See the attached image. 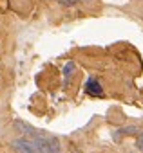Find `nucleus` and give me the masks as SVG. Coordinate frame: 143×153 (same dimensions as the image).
<instances>
[{
	"instance_id": "f257e3e1",
	"label": "nucleus",
	"mask_w": 143,
	"mask_h": 153,
	"mask_svg": "<svg viewBox=\"0 0 143 153\" xmlns=\"http://www.w3.org/2000/svg\"><path fill=\"white\" fill-rule=\"evenodd\" d=\"M11 148H13L15 153H45L33 139H27V137L15 139L11 142Z\"/></svg>"
},
{
	"instance_id": "f03ea898",
	"label": "nucleus",
	"mask_w": 143,
	"mask_h": 153,
	"mask_svg": "<svg viewBox=\"0 0 143 153\" xmlns=\"http://www.w3.org/2000/svg\"><path fill=\"white\" fill-rule=\"evenodd\" d=\"M85 94L87 96H93V97H102L103 96V88L100 85V81L96 78H89L87 83H85Z\"/></svg>"
},
{
	"instance_id": "7ed1b4c3",
	"label": "nucleus",
	"mask_w": 143,
	"mask_h": 153,
	"mask_svg": "<svg viewBox=\"0 0 143 153\" xmlns=\"http://www.w3.org/2000/svg\"><path fill=\"white\" fill-rule=\"evenodd\" d=\"M13 126H15V130L18 131V133H22L24 137H27V139H33L36 133H38V130H35L33 126H29L27 123H24V121H15L13 123Z\"/></svg>"
},
{
	"instance_id": "20e7f679",
	"label": "nucleus",
	"mask_w": 143,
	"mask_h": 153,
	"mask_svg": "<svg viewBox=\"0 0 143 153\" xmlns=\"http://www.w3.org/2000/svg\"><path fill=\"white\" fill-rule=\"evenodd\" d=\"M75 63L73 61H67L65 63V67H63V78H65V85L69 83V79H71V76H73V72H75Z\"/></svg>"
},
{
	"instance_id": "39448f33",
	"label": "nucleus",
	"mask_w": 143,
	"mask_h": 153,
	"mask_svg": "<svg viewBox=\"0 0 143 153\" xmlns=\"http://www.w3.org/2000/svg\"><path fill=\"white\" fill-rule=\"evenodd\" d=\"M78 2H80V0H58V4L63 6V7H73V6H76Z\"/></svg>"
},
{
	"instance_id": "423d86ee",
	"label": "nucleus",
	"mask_w": 143,
	"mask_h": 153,
	"mask_svg": "<svg viewBox=\"0 0 143 153\" xmlns=\"http://www.w3.org/2000/svg\"><path fill=\"white\" fill-rule=\"evenodd\" d=\"M136 131H138V128H134V126H129V128L120 130V133H125V135H130V133H136Z\"/></svg>"
},
{
	"instance_id": "0eeeda50",
	"label": "nucleus",
	"mask_w": 143,
	"mask_h": 153,
	"mask_svg": "<svg viewBox=\"0 0 143 153\" xmlns=\"http://www.w3.org/2000/svg\"><path fill=\"white\" fill-rule=\"evenodd\" d=\"M136 146H138V149H139V151H143V133H141V135H138V139H136Z\"/></svg>"
}]
</instances>
